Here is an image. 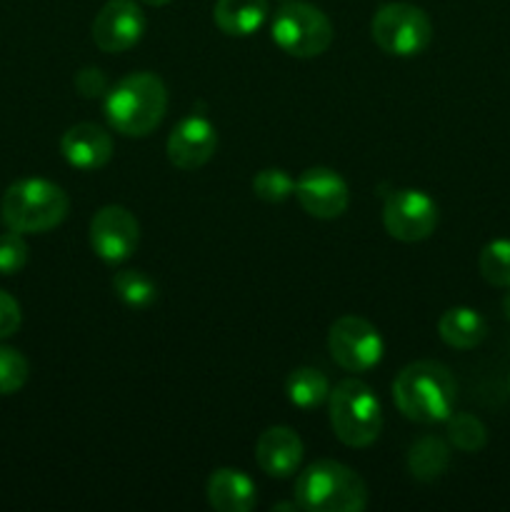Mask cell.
I'll return each mask as SVG.
<instances>
[{"mask_svg": "<svg viewBox=\"0 0 510 512\" xmlns=\"http://www.w3.org/2000/svg\"><path fill=\"white\" fill-rule=\"evenodd\" d=\"M328 350L348 373H368L383 360L385 345L375 325L358 315H343L330 325Z\"/></svg>", "mask_w": 510, "mask_h": 512, "instance_id": "cell-8", "label": "cell"}, {"mask_svg": "<svg viewBox=\"0 0 510 512\" xmlns=\"http://www.w3.org/2000/svg\"><path fill=\"white\" fill-rule=\"evenodd\" d=\"M140 3H145V5H165V3H170V0H140Z\"/></svg>", "mask_w": 510, "mask_h": 512, "instance_id": "cell-31", "label": "cell"}, {"mask_svg": "<svg viewBox=\"0 0 510 512\" xmlns=\"http://www.w3.org/2000/svg\"><path fill=\"white\" fill-rule=\"evenodd\" d=\"M60 153L78 170H98L113 158V138L95 123H78L60 138Z\"/></svg>", "mask_w": 510, "mask_h": 512, "instance_id": "cell-14", "label": "cell"}, {"mask_svg": "<svg viewBox=\"0 0 510 512\" xmlns=\"http://www.w3.org/2000/svg\"><path fill=\"white\" fill-rule=\"evenodd\" d=\"M450 463V450L448 445L443 443L435 435H425V438L415 440L413 448L408 453V470L415 480H423V483H430V480L440 478V475L448 470Z\"/></svg>", "mask_w": 510, "mask_h": 512, "instance_id": "cell-19", "label": "cell"}, {"mask_svg": "<svg viewBox=\"0 0 510 512\" xmlns=\"http://www.w3.org/2000/svg\"><path fill=\"white\" fill-rule=\"evenodd\" d=\"M370 35L383 53L413 58L423 53L433 40V23L418 5L385 3L375 10Z\"/></svg>", "mask_w": 510, "mask_h": 512, "instance_id": "cell-7", "label": "cell"}, {"mask_svg": "<svg viewBox=\"0 0 510 512\" xmlns=\"http://www.w3.org/2000/svg\"><path fill=\"white\" fill-rule=\"evenodd\" d=\"M113 290L128 308L143 310L155 303L158 288L143 270H120L113 278Z\"/></svg>", "mask_w": 510, "mask_h": 512, "instance_id": "cell-21", "label": "cell"}, {"mask_svg": "<svg viewBox=\"0 0 510 512\" xmlns=\"http://www.w3.org/2000/svg\"><path fill=\"white\" fill-rule=\"evenodd\" d=\"M508 390H510V378H508Z\"/></svg>", "mask_w": 510, "mask_h": 512, "instance_id": "cell-32", "label": "cell"}, {"mask_svg": "<svg viewBox=\"0 0 510 512\" xmlns=\"http://www.w3.org/2000/svg\"><path fill=\"white\" fill-rule=\"evenodd\" d=\"M145 15L135 0H108L93 20V40L103 53H123L140 43Z\"/></svg>", "mask_w": 510, "mask_h": 512, "instance_id": "cell-11", "label": "cell"}, {"mask_svg": "<svg viewBox=\"0 0 510 512\" xmlns=\"http://www.w3.org/2000/svg\"><path fill=\"white\" fill-rule=\"evenodd\" d=\"M218 148V130L203 115H188L168 135V160L180 170H198L213 158Z\"/></svg>", "mask_w": 510, "mask_h": 512, "instance_id": "cell-13", "label": "cell"}, {"mask_svg": "<svg viewBox=\"0 0 510 512\" xmlns=\"http://www.w3.org/2000/svg\"><path fill=\"white\" fill-rule=\"evenodd\" d=\"M295 500L308 512H360L368 505V488L348 465L318 460L295 480Z\"/></svg>", "mask_w": 510, "mask_h": 512, "instance_id": "cell-3", "label": "cell"}, {"mask_svg": "<svg viewBox=\"0 0 510 512\" xmlns=\"http://www.w3.org/2000/svg\"><path fill=\"white\" fill-rule=\"evenodd\" d=\"M30 365L23 353L0 345V395H13L28 383Z\"/></svg>", "mask_w": 510, "mask_h": 512, "instance_id": "cell-25", "label": "cell"}, {"mask_svg": "<svg viewBox=\"0 0 510 512\" xmlns=\"http://www.w3.org/2000/svg\"><path fill=\"white\" fill-rule=\"evenodd\" d=\"M295 198L313 218L333 220L348 210L350 193L345 180L330 168H310L295 180Z\"/></svg>", "mask_w": 510, "mask_h": 512, "instance_id": "cell-12", "label": "cell"}, {"mask_svg": "<svg viewBox=\"0 0 510 512\" xmlns=\"http://www.w3.org/2000/svg\"><path fill=\"white\" fill-rule=\"evenodd\" d=\"M255 460L270 478H290L303 460V440L285 425L268 428L255 443Z\"/></svg>", "mask_w": 510, "mask_h": 512, "instance_id": "cell-15", "label": "cell"}, {"mask_svg": "<svg viewBox=\"0 0 510 512\" xmlns=\"http://www.w3.org/2000/svg\"><path fill=\"white\" fill-rule=\"evenodd\" d=\"M28 243H25L23 233H10L0 235V275H15L25 268L28 263Z\"/></svg>", "mask_w": 510, "mask_h": 512, "instance_id": "cell-26", "label": "cell"}, {"mask_svg": "<svg viewBox=\"0 0 510 512\" xmlns=\"http://www.w3.org/2000/svg\"><path fill=\"white\" fill-rule=\"evenodd\" d=\"M253 193L265 203H283L295 193V178L280 168H265L253 178Z\"/></svg>", "mask_w": 510, "mask_h": 512, "instance_id": "cell-24", "label": "cell"}, {"mask_svg": "<svg viewBox=\"0 0 510 512\" xmlns=\"http://www.w3.org/2000/svg\"><path fill=\"white\" fill-rule=\"evenodd\" d=\"M393 398L400 413L415 423H445L455 410L458 385L453 373L435 360L405 365L393 383Z\"/></svg>", "mask_w": 510, "mask_h": 512, "instance_id": "cell-1", "label": "cell"}, {"mask_svg": "<svg viewBox=\"0 0 510 512\" xmlns=\"http://www.w3.org/2000/svg\"><path fill=\"white\" fill-rule=\"evenodd\" d=\"M75 88L80 90V95L85 98H98L108 90V80H105L103 70L98 68H83L78 75H75Z\"/></svg>", "mask_w": 510, "mask_h": 512, "instance_id": "cell-28", "label": "cell"}, {"mask_svg": "<svg viewBox=\"0 0 510 512\" xmlns=\"http://www.w3.org/2000/svg\"><path fill=\"white\" fill-rule=\"evenodd\" d=\"M20 323H23V313H20L18 300L0 290V340L18 333Z\"/></svg>", "mask_w": 510, "mask_h": 512, "instance_id": "cell-27", "label": "cell"}, {"mask_svg": "<svg viewBox=\"0 0 510 512\" xmlns=\"http://www.w3.org/2000/svg\"><path fill=\"white\" fill-rule=\"evenodd\" d=\"M503 315L510 320V290L505 293V298H503Z\"/></svg>", "mask_w": 510, "mask_h": 512, "instance_id": "cell-30", "label": "cell"}, {"mask_svg": "<svg viewBox=\"0 0 510 512\" xmlns=\"http://www.w3.org/2000/svg\"><path fill=\"white\" fill-rule=\"evenodd\" d=\"M268 0H215L213 20L225 35L245 38L268 20Z\"/></svg>", "mask_w": 510, "mask_h": 512, "instance_id": "cell-17", "label": "cell"}, {"mask_svg": "<svg viewBox=\"0 0 510 512\" xmlns=\"http://www.w3.org/2000/svg\"><path fill=\"white\" fill-rule=\"evenodd\" d=\"M168 108V90L155 73L125 75L105 95V118L110 128L128 138H143L153 133Z\"/></svg>", "mask_w": 510, "mask_h": 512, "instance_id": "cell-2", "label": "cell"}, {"mask_svg": "<svg viewBox=\"0 0 510 512\" xmlns=\"http://www.w3.org/2000/svg\"><path fill=\"white\" fill-rule=\"evenodd\" d=\"M383 225L400 243H420L438 228V205L423 190H393L385 198Z\"/></svg>", "mask_w": 510, "mask_h": 512, "instance_id": "cell-9", "label": "cell"}, {"mask_svg": "<svg viewBox=\"0 0 510 512\" xmlns=\"http://www.w3.org/2000/svg\"><path fill=\"white\" fill-rule=\"evenodd\" d=\"M70 200L60 185L43 178H25L3 195V223L15 233H48L65 220Z\"/></svg>", "mask_w": 510, "mask_h": 512, "instance_id": "cell-4", "label": "cell"}, {"mask_svg": "<svg viewBox=\"0 0 510 512\" xmlns=\"http://www.w3.org/2000/svg\"><path fill=\"white\" fill-rule=\"evenodd\" d=\"M478 268L480 275H483L493 288H510V240H490V243L480 250Z\"/></svg>", "mask_w": 510, "mask_h": 512, "instance_id": "cell-22", "label": "cell"}, {"mask_svg": "<svg viewBox=\"0 0 510 512\" xmlns=\"http://www.w3.org/2000/svg\"><path fill=\"white\" fill-rule=\"evenodd\" d=\"M285 395L300 410H313L323 405L330 395V383L325 373L315 368H298L285 380Z\"/></svg>", "mask_w": 510, "mask_h": 512, "instance_id": "cell-20", "label": "cell"}, {"mask_svg": "<svg viewBox=\"0 0 510 512\" xmlns=\"http://www.w3.org/2000/svg\"><path fill=\"white\" fill-rule=\"evenodd\" d=\"M328 410L335 435L348 448H368L378 440L383 413L375 393L363 380L348 378L335 385L328 395Z\"/></svg>", "mask_w": 510, "mask_h": 512, "instance_id": "cell-5", "label": "cell"}, {"mask_svg": "<svg viewBox=\"0 0 510 512\" xmlns=\"http://www.w3.org/2000/svg\"><path fill=\"white\" fill-rule=\"evenodd\" d=\"M270 35L273 43L293 58H318L333 43V25L320 8L293 0L275 10Z\"/></svg>", "mask_w": 510, "mask_h": 512, "instance_id": "cell-6", "label": "cell"}, {"mask_svg": "<svg viewBox=\"0 0 510 512\" xmlns=\"http://www.w3.org/2000/svg\"><path fill=\"white\" fill-rule=\"evenodd\" d=\"M280 510H303V508H300V503H298V500H295V503H275L273 505V512H280Z\"/></svg>", "mask_w": 510, "mask_h": 512, "instance_id": "cell-29", "label": "cell"}, {"mask_svg": "<svg viewBox=\"0 0 510 512\" xmlns=\"http://www.w3.org/2000/svg\"><path fill=\"white\" fill-rule=\"evenodd\" d=\"M258 488L243 470L220 468L208 478V503L220 512H248L255 508Z\"/></svg>", "mask_w": 510, "mask_h": 512, "instance_id": "cell-16", "label": "cell"}, {"mask_svg": "<svg viewBox=\"0 0 510 512\" xmlns=\"http://www.w3.org/2000/svg\"><path fill=\"white\" fill-rule=\"evenodd\" d=\"M445 423H448V440L463 453H478L488 443V430L475 415L453 413Z\"/></svg>", "mask_w": 510, "mask_h": 512, "instance_id": "cell-23", "label": "cell"}, {"mask_svg": "<svg viewBox=\"0 0 510 512\" xmlns=\"http://www.w3.org/2000/svg\"><path fill=\"white\" fill-rule=\"evenodd\" d=\"M438 333L445 345L455 350H473L488 335V323L473 308H450L440 315Z\"/></svg>", "mask_w": 510, "mask_h": 512, "instance_id": "cell-18", "label": "cell"}, {"mask_svg": "<svg viewBox=\"0 0 510 512\" xmlns=\"http://www.w3.org/2000/svg\"><path fill=\"white\" fill-rule=\"evenodd\" d=\"M138 240V220L123 205H105L90 220V248L105 263H125L138 248Z\"/></svg>", "mask_w": 510, "mask_h": 512, "instance_id": "cell-10", "label": "cell"}]
</instances>
